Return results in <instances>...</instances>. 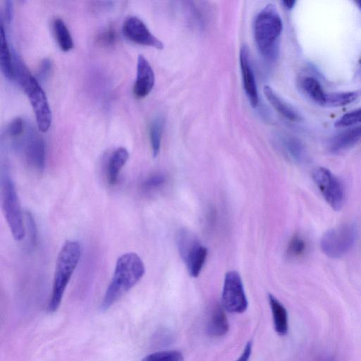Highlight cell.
<instances>
[{
	"label": "cell",
	"instance_id": "8",
	"mask_svg": "<svg viewBox=\"0 0 361 361\" xmlns=\"http://www.w3.org/2000/svg\"><path fill=\"white\" fill-rule=\"evenodd\" d=\"M312 179L328 204L335 211L341 210L345 202V190L341 180L322 166L313 171Z\"/></svg>",
	"mask_w": 361,
	"mask_h": 361
},
{
	"label": "cell",
	"instance_id": "22",
	"mask_svg": "<svg viewBox=\"0 0 361 361\" xmlns=\"http://www.w3.org/2000/svg\"><path fill=\"white\" fill-rule=\"evenodd\" d=\"M301 85L305 93L314 102L323 106L326 93L317 79L312 77H306L302 80Z\"/></svg>",
	"mask_w": 361,
	"mask_h": 361
},
{
	"label": "cell",
	"instance_id": "2",
	"mask_svg": "<svg viewBox=\"0 0 361 361\" xmlns=\"http://www.w3.org/2000/svg\"><path fill=\"white\" fill-rule=\"evenodd\" d=\"M15 78L27 94L35 115L37 128L47 132L51 123V113L47 96L38 80L27 68L19 56L13 52Z\"/></svg>",
	"mask_w": 361,
	"mask_h": 361
},
{
	"label": "cell",
	"instance_id": "21",
	"mask_svg": "<svg viewBox=\"0 0 361 361\" xmlns=\"http://www.w3.org/2000/svg\"><path fill=\"white\" fill-rule=\"evenodd\" d=\"M361 95V91L326 93L324 106H342L357 100Z\"/></svg>",
	"mask_w": 361,
	"mask_h": 361
},
{
	"label": "cell",
	"instance_id": "20",
	"mask_svg": "<svg viewBox=\"0 0 361 361\" xmlns=\"http://www.w3.org/2000/svg\"><path fill=\"white\" fill-rule=\"evenodd\" d=\"M54 32L57 43L63 51H68L73 47V41L68 28L64 21L61 18H56L54 21Z\"/></svg>",
	"mask_w": 361,
	"mask_h": 361
},
{
	"label": "cell",
	"instance_id": "25",
	"mask_svg": "<svg viewBox=\"0 0 361 361\" xmlns=\"http://www.w3.org/2000/svg\"><path fill=\"white\" fill-rule=\"evenodd\" d=\"M140 361H183V356L178 350H164L150 353Z\"/></svg>",
	"mask_w": 361,
	"mask_h": 361
},
{
	"label": "cell",
	"instance_id": "10",
	"mask_svg": "<svg viewBox=\"0 0 361 361\" xmlns=\"http://www.w3.org/2000/svg\"><path fill=\"white\" fill-rule=\"evenodd\" d=\"M23 151L28 164L42 171L45 163V146L43 138L31 125L26 123L23 133Z\"/></svg>",
	"mask_w": 361,
	"mask_h": 361
},
{
	"label": "cell",
	"instance_id": "14",
	"mask_svg": "<svg viewBox=\"0 0 361 361\" xmlns=\"http://www.w3.org/2000/svg\"><path fill=\"white\" fill-rule=\"evenodd\" d=\"M360 139L361 125H359L334 136L329 142V149L333 153H338L350 148Z\"/></svg>",
	"mask_w": 361,
	"mask_h": 361
},
{
	"label": "cell",
	"instance_id": "3",
	"mask_svg": "<svg viewBox=\"0 0 361 361\" xmlns=\"http://www.w3.org/2000/svg\"><path fill=\"white\" fill-rule=\"evenodd\" d=\"M80 255L81 246L76 240H68L61 247L56 259L52 291L47 306L48 312L53 313L59 307Z\"/></svg>",
	"mask_w": 361,
	"mask_h": 361
},
{
	"label": "cell",
	"instance_id": "11",
	"mask_svg": "<svg viewBox=\"0 0 361 361\" xmlns=\"http://www.w3.org/2000/svg\"><path fill=\"white\" fill-rule=\"evenodd\" d=\"M123 34L130 41L145 46L163 49L164 44L147 28L145 23L136 16L126 19L122 27Z\"/></svg>",
	"mask_w": 361,
	"mask_h": 361
},
{
	"label": "cell",
	"instance_id": "32",
	"mask_svg": "<svg viewBox=\"0 0 361 361\" xmlns=\"http://www.w3.org/2000/svg\"><path fill=\"white\" fill-rule=\"evenodd\" d=\"M115 39L116 34L112 28L104 30L99 34L98 37L99 43L105 46L111 45L114 42Z\"/></svg>",
	"mask_w": 361,
	"mask_h": 361
},
{
	"label": "cell",
	"instance_id": "26",
	"mask_svg": "<svg viewBox=\"0 0 361 361\" xmlns=\"http://www.w3.org/2000/svg\"><path fill=\"white\" fill-rule=\"evenodd\" d=\"M285 147L288 154L295 161H302L305 158V150L302 143L297 139L290 137L285 141Z\"/></svg>",
	"mask_w": 361,
	"mask_h": 361
},
{
	"label": "cell",
	"instance_id": "6",
	"mask_svg": "<svg viewBox=\"0 0 361 361\" xmlns=\"http://www.w3.org/2000/svg\"><path fill=\"white\" fill-rule=\"evenodd\" d=\"M177 245L189 274L192 277H197L207 259V247L201 244L194 233L186 229L179 231Z\"/></svg>",
	"mask_w": 361,
	"mask_h": 361
},
{
	"label": "cell",
	"instance_id": "5",
	"mask_svg": "<svg viewBox=\"0 0 361 361\" xmlns=\"http://www.w3.org/2000/svg\"><path fill=\"white\" fill-rule=\"evenodd\" d=\"M357 229L353 224H342L327 230L320 240V248L327 257L336 259L347 254L353 247Z\"/></svg>",
	"mask_w": 361,
	"mask_h": 361
},
{
	"label": "cell",
	"instance_id": "35",
	"mask_svg": "<svg viewBox=\"0 0 361 361\" xmlns=\"http://www.w3.org/2000/svg\"><path fill=\"white\" fill-rule=\"evenodd\" d=\"M282 3L286 8H287L288 9H290L294 6L296 1L289 0V1H283Z\"/></svg>",
	"mask_w": 361,
	"mask_h": 361
},
{
	"label": "cell",
	"instance_id": "16",
	"mask_svg": "<svg viewBox=\"0 0 361 361\" xmlns=\"http://www.w3.org/2000/svg\"><path fill=\"white\" fill-rule=\"evenodd\" d=\"M268 299L272 313L274 329L279 336H285L288 331L287 310L283 305L273 295L269 294Z\"/></svg>",
	"mask_w": 361,
	"mask_h": 361
},
{
	"label": "cell",
	"instance_id": "27",
	"mask_svg": "<svg viewBox=\"0 0 361 361\" xmlns=\"http://www.w3.org/2000/svg\"><path fill=\"white\" fill-rule=\"evenodd\" d=\"M356 124L361 125V108L348 112L335 123V126L338 128H345L352 126Z\"/></svg>",
	"mask_w": 361,
	"mask_h": 361
},
{
	"label": "cell",
	"instance_id": "37",
	"mask_svg": "<svg viewBox=\"0 0 361 361\" xmlns=\"http://www.w3.org/2000/svg\"><path fill=\"white\" fill-rule=\"evenodd\" d=\"M326 361H335V360L333 358H330V359L326 360Z\"/></svg>",
	"mask_w": 361,
	"mask_h": 361
},
{
	"label": "cell",
	"instance_id": "17",
	"mask_svg": "<svg viewBox=\"0 0 361 361\" xmlns=\"http://www.w3.org/2000/svg\"><path fill=\"white\" fill-rule=\"evenodd\" d=\"M0 66L1 70L6 78L9 80L15 79L13 54L11 52L6 35L3 23L0 26Z\"/></svg>",
	"mask_w": 361,
	"mask_h": 361
},
{
	"label": "cell",
	"instance_id": "15",
	"mask_svg": "<svg viewBox=\"0 0 361 361\" xmlns=\"http://www.w3.org/2000/svg\"><path fill=\"white\" fill-rule=\"evenodd\" d=\"M228 328L225 309L222 305H214L207 322V334L214 338L221 337L228 332Z\"/></svg>",
	"mask_w": 361,
	"mask_h": 361
},
{
	"label": "cell",
	"instance_id": "19",
	"mask_svg": "<svg viewBox=\"0 0 361 361\" xmlns=\"http://www.w3.org/2000/svg\"><path fill=\"white\" fill-rule=\"evenodd\" d=\"M264 93L271 106L283 117L292 121L300 120L298 112L282 100L269 86H264Z\"/></svg>",
	"mask_w": 361,
	"mask_h": 361
},
{
	"label": "cell",
	"instance_id": "18",
	"mask_svg": "<svg viewBox=\"0 0 361 361\" xmlns=\"http://www.w3.org/2000/svg\"><path fill=\"white\" fill-rule=\"evenodd\" d=\"M129 158L128 150L124 147L117 148L109 158L107 166V178L111 185L116 183L120 171Z\"/></svg>",
	"mask_w": 361,
	"mask_h": 361
},
{
	"label": "cell",
	"instance_id": "12",
	"mask_svg": "<svg viewBox=\"0 0 361 361\" xmlns=\"http://www.w3.org/2000/svg\"><path fill=\"white\" fill-rule=\"evenodd\" d=\"M155 81L154 71L143 55L137 57L136 80L133 94L136 98L147 96L152 90Z\"/></svg>",
	"mask_w": 361,
	"mask_h": 361
},
{
	"label": "cell",
	"instance_id": "34",
	"mask_svg": "<svg viewBox=\"0 0 361 361\" xmlns=\"http://www.w3.org/2000/svg\"><path fill=\"white\" fill-rule=\"evenodd\" d=\"M252 353V343L248 342L240 355V356L235 361H248Z\"/></svg>",
	"mask_w": 361,
	"mask_h": 361
},
{
	"label": "cell",
	"instance_id": "30",
	"mask_svg": "<svg viewBox=\"0 0 361 361\" xmlns=\"http://www.w3.org/2000/svg\"><path fill=\"white\" fill-rule=\"evenodd\" d=\"M26 225L28 229L30 241L32 245H35L37 237V229L35 218L30 212H25Z\"/></svg>",
	"mask_w": 361,
	"mask_h": 361
},
{
	"label": "cell",
	"instance_id": "31",
	"mask_svg": "<svg viewBox=\"0 0 361 361\" xmlns=\"http://www.w3.org/2000/svg\"><path fill=\"white\" fill-rule=\"evenodd\" d=\"M51 61L49 59H44L39 65L37 73V80H45L50 75Z\"/></svg>",
	"mask_w": 361,
	"mask_h": 361
},
{
	"label": "cell",
	"instance_id": "4",
	"mask_svg": "<svg viewBox=\"0 0 361 361\" xmlns=\"http://www.w3.org/2000/svg\"><path fill=\"white\" fill-rule=\"evenodd\" d=\"M283 30V22L276 7L267 4L257 16L254 23V36L262 55L274 60L279 52V38Z\"/></svg>",
	"mask_w": 361,
	"mask_h": 361
},
{
	"label": "cell",
	"instance_id": "7",
	"mask_svg": "<svg viewBox=\"0 0 361 361\" xmlns=\"http://www.w3.org/2000/svg\"><path fill=\"white\" fill-rule=\"evenodd\" d=\"M2 210L13 238L22 240L25 235L22 211L15 185L8 177L3 184Z\"/></svg>",
	"mask_w": 361,
	"mask_h": 361
},
{
	"label": "cell",
	"instance_id": "1",
	"mask_svg": "<svg viewBox=\"0 0 361 361\" xmlns=\"http://www.w3.org/2000/svg\"><path fill=\"white\" fill-rule=\"evenodd\" d=\"M145 265L138 255L128 252L116 261L112 279L105 292L100 309L109 310L142 279Z\"/></svg>",
	"mask_w": 361,
	"mask_h": 361
},
{
	"label": "cell",
	"instance_id": "24",
	"mask_svg": "<svg viewBox=\"0 0 361 361\" xmlns=\"http://www.w3.org/2000/svg\"><path fill=\"white\" fill-rule=\"evenodd\" d=\"M307 250V243L299 234H295L290 240L287 247V255L293 259L303 256Z\"/></svg>",
	"mask_w": 361,
	"mask_h": 361
},
{
	"label": "cell",
	"instance_id": "33",
	"mask_svg": "<svg viewBox=\"0 0 361 361\" xmlns=\"http://www.w3.org/2000/svg\"><path fill=\"white\" fill-rule=\"evenodd\" d=\"M13 16V1L6 0L4 4V18L5 21L9 24Z\"/></svg>",
	"mask_w": 361,
	"mask_h": 361
},
{
	"label": "cell",
	"instance_id": "29",
	"mask_svg": "<svg viewBox=\"0 0 361 361\" xmlns=\"http://www.w3.org/2000/svg\"><path fill=\"white\" fill-rule=\"evenodd\" d=\"M26 123L21 118H16L11 121L8 126V133L11 137H18L24 133Z\"/></svg>",
	"mask_w": 361,
	"mask_h": 361
},
{
	"label": "cell",
	"instance_id": "23",
	"mask_svg": "<svg viewBox=\"0 0 361 361\" xmlns=\"http://www.w3.org/2000/svg\"><path fill=\"white\" fill-rule=\"evenodd\" d=\"M163 128L164 120L160 117L156 118L150 126L149 137L152 154L154 157L159 154L160 151Z\"/></svg>",
	"mask_w": 361,
	"mask_h": 361
},
{
	"label": "cell",
	"instance_id": "36",
	"mask_svg": "<svg viewBox=\"0 0 361 361\" xmlns=\"http://www.w3.org/2000/svg\"><path fill=\"white\" fill-rule=\"evenodd\" d=\"M355 3L357 4L358 7H359V8H360V10H361V0H360V1H356Z\"/></svg>",
	"mask_w": 361,
	"mask_h": 361
},
{
	"label": "cell",
	"instance_id": "9",
	"mask_svg": "<svg viewBox=\"0 0 361 361\" xmlns=\"http://www.w3.org/2000/svg\"><path fill=\"white\" fill-rule=\"evenodd\" d=\"M221 305L231 313H243L248 306L240 274L235 271L226 273L221 295Z\"/></svg>",
	"mask_w": 361,
	"mask_h": 361
},
{
	"label": "cell",
	"instance_id": "13",
	"mask_svg": "<svg viewBox=\"0 0 361 361\" xmlns=\"http://www.w3.org/2000/svg\"><path fill=\"white\" fill-rule=\"evenodd\" d=\"M240 64L245 91L250 104L255 108L258 105L259 95L247 45H243L240 48Z\"/></svg>",
	"mask_w": 361,
	"mask_h": 361
},
{
	"label": "cell",
	"instance_id": "28",
	"mask_svg": "<svg viewBox=\"0 0 361 361\" xmlns=\"http://www.w3.org/2000/svg\"><path fill=\"white\" fill-rule=\"evenodd\" d=\"M166 182V176L162 173L151 175L143 182L142 186L146 190H156L160 188Z\"/></svg>",
	"mask_w": 361,
	"mask_h": 361
}]
</instances>
